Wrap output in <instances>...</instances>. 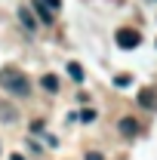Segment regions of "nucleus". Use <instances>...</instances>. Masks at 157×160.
Wrapping results in <instances>:
<instances>
[{
    "label": "nucleus",
    "instance_id": "f257e3e1",
    "mask_svg": "<svg viewBox=\"0 0 157 160\" xmlns=\"http://www.w3.org/2000/svg\"><path fill=\"white\" fill-rule=\"evenodd\" d=\"M0 89H6L9 96L25 99V96L31 92V83H28V77L22 74L19 68H3V71H0Z\"/></svg>",
    "mask_w": 157,
    "mask_h": 160
},
{
    "label": "nucleus",
    "instance_id": "7ed1b4c3",
    "mask_svg": "<svg viewBox=\"0 0 157 160\" xmlns=\"http://www.w3.org/2000/svg\"><path fill=\"white\" fill-rule=\"evenodd\" d=\"M139 105L148 108V111H157V86H145L139 92Z\"/></svg>",
    "mask_w": 157,
    "mask_h": 160
},
{
    "label": "nucleus",
    "instance_id": "39448f33",
    "mask_svg": "<svg viewBox=\"0 0 157 160\" xmlns=\"http://www.w3.org/2000/svg\"><path fill=\"white\" fill-rule=\"evenodd\" d=\"M19 22L25 25V31H28V34H34V31H37V22L31 19V12H28V9H19Z\"/></svg>",
    "mask_w": 157,
    "mask_h": 160
},
{
    "label": "nucleus",
    "instance_id": "1a4fd4ad",
    "mask_svg": "<svg viewBox=\"0 0 157 160\" xmlns=\"http://www.w3.org/2000/svg\"><path fill=\"white\" fill-rule=\"evenodd\" d=\"M114 83H117V86H129V74H120V77H114Z\"/></svg>",
    "mask_w": 157,
    "mask_h": 160
},
{
    "label": "nucleus",
    "instance_id": "20e7f679",
    "mask_svg": "<svg viewBox=\"0 0 157 160\" xmlns=\"http://www.w3.org/2000/svg\"><path fill=\"white\" fill-rule=\"evenodd\" d=\"M120 132H123V136H139L142 129H139V123L133 117H123V120H120Z\"/></svg>",
    "mask_w": 157,
    "mask_h": 160
},
{
    "label": "nucleus",
    "instance_id": "9b49d317",
    "mask_svg": "<svg viewBox=\"0 0 157 160\" xmlns=\"http://www.w3.org/2000/svg\"><path fill=\"white\" fill-rule=\"evenodd\" d=\"M13 160H25V157H22V154H13Z\"/></svg>",
    "mask_w": 157,
    "mask_h": 160
},
{
    "label": "nucleus",
    "instance_id": "6e6552de",
    "mask_svg": "<svg viewBox=\"0 0 157 160\" xmlns=\"http://www.w3.org/2000/svg\"><path fill=\"white\" fill-rule=\"evenodd\" d=\"M40 3H43L46 9H53V12H56V9H62V0H40Z\"/></svg>",
    "mask_w": 157,
    "mask_h": 160
},
{
    "label": "nucleus",
    "instance_id": "423d86ee",
    "mask_svg": "<svg viewBox=\"0 0 157 160\" xmlns=\"http://www.w3.org/2000/svg\"><path fill=\"white\" fill-rule=\"evenodd\" d=\"M40 83H43V89H46V92H59V77H56V74H43Z\"/></svg>",
    "mask_w": 157,
    "mask_h": 160
},
{
    "label": "nucleus",
    "instance_id": "0eeeda50",
    "mask_svg": "<svg viewBox=\"0 0 157 160\" xmlns=\"http://www.w3.org/2000/svg\"><path fill=\"white\" fill-rule=\"evenodd\" d=\"M68 74H71V77H74V80L80 83V80H83V68H80L77 62H71V65H68Z\"/></svg>",
    "mask_w": 157,
    "mask_h": 160
},
{
    "label": "nucleus",
    "instance_id": "f03ea898",
    "mask_svg": "<svg viewBox=\"0 0 157 160\" xmlns=\"http://www.w3.org/2000/svg\"><path fill=\"white\" fill-rule=\"evenodd\" d=\"M139 43H142V34L133 31V28H120L117 31V46L120 49H136Z\"/></svg>",
    "mask_w": 157,
    "mask_h": 160
},
{
    "label": "nucleus",
    "instance_id": "9d476101",
    "mask_svg": "<svg viewBox=\"0 0 157 160\" xmlns=\"http://www.w3.org/2000/svg\"><path fill=\"white\" fill-rule=\"evenodd\" d=\"M86 160H102V154H96V151H89V154H86Z\"/></svg>",
    "mask_w": 157,
    "mask_h": 160
}]
</instances>
